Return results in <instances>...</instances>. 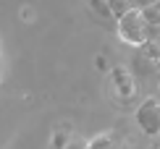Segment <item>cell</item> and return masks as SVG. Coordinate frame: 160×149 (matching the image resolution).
<instances>
[{
  "instance_id": "cell-5",
  "label": "cell",
  "mask_w": 160,
  "mask_h": 149,
  "mask_svg": "<svg viewBox=\"0 0 160 149\" xmlns=\"http://www.w3.org/2000/svg\"><path fill=\"white\" fill-rule=\"evenodd\" d=\"M152 68H158V65H155V63H152V60H150L147 55H144V52H142V50H139V52H137V55H134V71L139 73V76H147V73H150Z\"/></svg>"
},
{
  "instance_id": "cell-11",
  "label": "cell",
  "mask_w": 160,
  "mask_h": 149,
  "mask_svg": "<svg viewBox=\"0 0 160 149\" xmlns=\"http://www.w3.org/2000/svg\"><path fill=\"white\" fill-rule=\"evenodd\" d=\"M95 68L100 71V73H110L113 71V65H110V60L102 55V52H100V55H95Z\"/></svg>"
},
{
  "instance_id": "cell-12",
  "label": "cell",
  "mask_w": 160,
  "mask_h": 149,
  "mask_svg": "<svg viewBox=\"0 0 160 149\" xmlns=\"http://www.w3.org/2000/svg\"><path fill=\"white\" fill-rule=\"evenodd\" d=\"M147 5H160V0H131V8H147Z\"/></svg>"
},
{
  "instance_id": "cell-13",
  "label": "cell",
  "mask_w": 160,
  "mask_h": 149,
  "mask_svg": "<svg viewBox=\"0 0 160 149\" xmlns=\"http://www.w3.org/2000/svg\"><path fill=\"white\" fill-rule=\"evenodd\" d=\"M66 149H87V144H76V141H71V144L66 147Z\"/></svg>"
},
{
  "instance_id": "cell-4",
  "label": "cell",
  "mask_w": 160,
  "mask_h": 149,
  "mask_svg": "<svg viewBox=\"0 0 160 149\" xmlns=\"http://www.w3.org/2000/svg\"><path fill=\"white\" fill-rule=\"evenodd\" d=\"M68 144H71V128H68V123H66L63 128H55V131H52L50 147H52V149H66Z\"/></svg>"
},
{
  "instance_id": "cell-15",
  "label": "cell",
  "mask_w": 160,
  "mask_h": 149,
  "mask_svg": "<svg viewBox=\"0 0 160 149\" xmlns=\"http://www.w3.org/2000/svg\"><path fill=\"white\" fill-rule=\"evenodd\" d=\"M158 71H160V60H158Z\"/></svg>"
},
{
  "instance_id": "cell-9",
  "label": "cell",
  "mask_w": 160,
  "mask_h": 149,
  "mask_svg": "<svg viewBox=\"0 0 160 149\" xmlns=\"http://www.w3.org/2000/svg\"><path fill=\"white\" fill-rule=\"evenodd\" d=\"M18 18H21L24 24H34L37 21V8L32 3H24L21 8H18Z\"/></svg>"
},
{
  "instance_id": "cell-6",
  "label": "cell",
  "mask_w": 160,
  "mask_h": 149,
  "mask_svg": "<svg viewBox=\"0 0 160 149\" xmlns=\"http://www.w3.org/2000/svg\"><path fill=\"white\" fill-rule=\"evenodd\" d=\"M108 5H110V13H113V18H123L126 13L131 11V0H108Z\"/></svg>"
},
{
  "instance_id": "cell-2",
  "label": "cell",
  "mask_w": 160,
  "mask_h": 149,
  "mask_svg": "<svg viewBox=\"0 0 160 149\" xmlns=\"http://www.w3.org/2000/svg\"><path fill=\"white\" fill-rule=\"evenodd\" d=\"M137 126L147 136H160V97H147L137 107Z\"/></svg>"
},
{
  "instance_id": "cell-10",
  "label": "cell",
  "mask_w": 160,
  "mask_h": 149,
  "mask_svg": "<svg viewBox=\"0 0 160 149\" xmlns=\"http://www.w3.org/2000/svg\"><path fill=\"white\" fill-rule=\"evenodd\" d=\"M110 147V136L108 133H97L95 139L87 141V149H108Z\"/></svg>"
},
{
  "instance_id": "cell-1",
  "label": "cell",
  "mask_w": 160,
  "mask_h": 149,
  "mask_svg": "<svg viewBox=\"0 0 160 149\" xmlns=\"http://www.w3.org/2000/svg\"><path fill=\"white\" fill-rule=\"evenodd\" d=\"M116 31H118V37H121V42L131 45V47H142L147 42V24H144V18H142V11L131 8L123 18H118Z\"/></svg>"
},
{
  "instance_id": "cell-8",
  "label": "cell",
  "mask_w": 160,
  "mask_h": 149,
  "mask_svg": "<svg viewBox=\"0 0 160 149\" xmlns=\"http://www.w3.org/2000/svg\"><path fill=\"white\" fill-rule=\"evenodd\" d=\"M142 18L147 26H160V5H147L142 8Z\"/></svg>"
},
{
  "instance_id": "cell-3",
  "label": "cell",
  "mask_w": 160,
  "mask_h": 149,
  "mask_svg": "<svg viewBox=\"0 0 160 149\" xmlns=\"http://www.w3.org/2000/svg\"><path fill=\"white\" fill-rule=\"evenodd\" d=\"M110 79V86H113V94H116L121 102H126V99H131L137 94V79L131 71H126L123 65H113V71L108 73Z\"/></svg>"
},
{
  "instance_id": "cell-7",
  "label": "cell",
  "mask_w": 160,
  "mask_h": 149,
  "mask_svg": "<svg viewBox=\"0 0 160 149\" xmlns=\"http://www.w3.org/2000/svg\"><path fill=\"white\" fill-rule=\"evenodd\" d=\"M139 50H142L144 55H147V58L152 60V63L158 65V60H160V42H158V39H147V42L139 47Z\"/></svg>"
},
{
  "instance_id": "cell-14",
  "label": "cell",
  "mask_w": 160,
  "mask_h": 149,
  "mask_svg": "<svg viewBox=\"0 0 160 149\" xmlns=\"http://www.w3.org/2000/svg\"><path fill=\"white\" fill-rule=\"evenodd\" d=\"M158 84H160V71H158Z\"/></svg>"
}]
</instances>
